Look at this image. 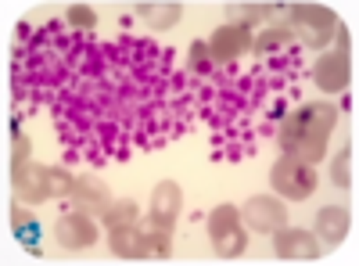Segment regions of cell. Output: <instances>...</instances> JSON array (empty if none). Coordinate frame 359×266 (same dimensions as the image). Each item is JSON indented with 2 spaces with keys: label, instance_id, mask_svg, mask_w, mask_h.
Masks as SVG:
<instances>
[{
  "label": "cell",
  "instance_id": "obj_1",
  "mask_svg": "<svg viewBox=\"0 0 359 266\" xmlns=\"http://www.w3.org/2000/svg\"><path fill=\"white\" fill-rule=\"evenodd\" d=\"M338 123V108L334 105H298L294 112H287L284 119H280V147H284V155L294 159V162H320L323 152H327V137H331Z\"/></svg>",
  "mask_w": 359,
  "mask_h": 266
},
{
  "label": "cell",
  "instance_id": "obj_2",
  "mask_svg": "<svg viewBox=\"0 0 359 266\" xmlns=\"http://www.w3.org/2000/svg\"><path fill=\"white\" fill-rule=\"evenodd\" d=\"M11 184H15L18 201H33V205H40V201H50V198H65V194H72L76 176H72L69 169L22 162V166H11Z\"/></svg>",
  "mask_w": 359,
  "mask_h": 266
},
{
  "label": "cell",
  "instance_id": "obj_3",
  "mask_svg": "<svg viewBox=\"0 0 359 266\" xmlns=\"http://www.w3.org/2000/svg\"><path fill=\"white\" fill-rule=\"evenodd\" d=\"M287 15V33L298 36L306 47H327V40L338 29V15L323 4H291L284 8Z\"/></svg>",
  "mask_w": 359,
  "mask_h": 266
},
{
  "label": "cell",
  "instance_id": "obj_4",
  "mask_svg": "<svg viewBox=\"0 0 359 266\" xmlns=\"http://www.w3.org/2000/svg\"><path fill=\"white\" fill-rule=\"evenodd\" d=\"M208 238H212V248L219 259H237L248 248V234L241 223V209L237 205H216L208 213Z\"/></svg>",
  "mask_w": 359,
  "mask_h": 266
},
{
  "label": "cell",
  "instance_id": "obj_5",
  "mask_svg": "<svg viewBox=\"0 0 359 266\" xmlns=\"http://www.w3.org/2000/svg\"><path fill=\"white\" fill-rule=\"evenodd\" d=\"M269 187H273L280 198L306 201V198L316 191V169L284 155L280 162H273V169H269Z\"/></svg>",
  "mask_w": 359,
  "mask_h": 266
},
{
  "label": "cell",
  "instance_id": "obj_6",
  "mask_svg": "<svg viewBox=\"0 0 359 266\" xmlns=\"http://www.w3.org/2000/svg\"><path fill=\"white\" fill-rule=\"evenodd\" d=\"M334 36H338V47L327 51L313 65V83L320 86L323 94H341L348 86V33L338 25Z\"/></svg>",
  "mask_w": 359,
  "mask_h": 266
},
{
  "label": "cell",
  "instance_id": "obj_7",
  "mask_svg": "<svg viewBox=\"0 0 359 266\" xmlns=\"http://www.w3.org/2000/svg\"><path fill=\"white\" fill-rule=\"evenodd\" d=\"M241 223L255 234H273L287 223V209H284V201L280 198H269V194H255L245 201V209H241Z\"/></svg>",
  "mask_w": 359,
  "mask_h": 266
},
{
  "label": "cell",
  "instance_id": "obj_8",
  "mask_svg": "<svg viewBox=\"0 0 359 266\" xmlns=\"http://www.w3.org/2000/svg\"><path fill=\"white\" fill-rule=\"evenodd\" d=\"M245 51H252V29L248 25H219L212 36H208V54H212L216 65H230L237 62Z\"/></svg>",
  "mask_w": 359,
  "mask_h": 266
},
{
  "label": "cell",
  "instance_id": "obj_9",
  "mask_svg": "<svg viewBox=\"0 0 359 266\" xmlns=\"http://www.w3.org/2000/svg\"><path fill=\"white\" fill-rule=\"evenodd\" d=\"M54 238L62 241V248H69V252L90 248V245L97 241V223H94V216H86V213L57 216L54 220Z\"/></svg>",
  "mask_w": 359,
  "mask_h": 266
},
{
  "label": "cell",
  "instance_id": "obj_10",
  "mask_svg": "<svg viewBox=\"0 0 359 266\" xmlns=\"http://www.w3.org/2000/svg\"><path fill=\"white\" fill-rule=\"evenodd\" d=\"M273 248H277L280 259H302V262H309V259H316L323 252V245L316 241V234L287 227V223L280 230H273Z\"/></svg>",
  "mask_w": 359,
  "mask_h": 266
},
{
  "label": "cell",
  "instance_id": "obj_11",
  "mask_svg": "<svg viewBox=\"0 0 359 266\" xmlns=\"http://www.w3.org/2000/svg\"><path fill=\"white\" fill-rule=\"evenodd\" d=\"M180 205H184V191L176 180H162L151 191V227L158 230H172V223L180 220Z\"/></svg>",
  "mask_w": 359,
  "mask_h": 266
},
{
  "label": "cell",
  "instance_id": "obj_12",
  "mask_svg": "<svg viewBox=\"0 0 359 266\" xmlns=\"http://www.w3.org/2000/svg\"><path fill=\"white\" fill-rule=\"evenodd\" d=\"M69 198L76 201V209L86 213V216H104V209L111 205V194H108V187L97 180V176H76Z\"/></svg>",
  "mask_w": 359,
  "mask_h": 266
},
{
  "label": "cell",
  "instance_id": "obj_13",
  "mask_svg": "<svg viewBox=\"0 0 359 266\" xmlns=\"http://www.w3.org/2000/svg\"><path fill=\"white\" fill-rule=\"evenodd\" d=\"M345 234H348V213L341 205H327V209L316 213V241L320 245L334 248L345 241Z\"/></svg>",
  "mask_w": 359,
  "mask_h": 266
},
{
  "label": "cell",
  "instance_id": "obj_14",
  "mask_svg": "<svg viewBox=\"0 0 359 266\" xmlns=\"http://www.w3.org/2000/svg\"><path fill=\"white\" fill-rule=\"evenodd\" d=\"M108 245H111V252H115L118 259H147V255H151V248H147V234H140L133 223L111 227Z\"/></svg>",
  "mask_w": 359,
  "mask_h": 266
},
{
  "label": "cell",
  "instance_id": "obj_15",
  "mask_svg": "<svg viewBox=\"0 0 359 266\" xmlns=\"http://www.w3.org/2000/svg\"><path fill=\"white\" fill-rule=\"evenodd\" d=\"M147 25H151V33H162V29H172L180 18H184V8H180L176 4V0H165V4H162V0H151V4H137L133 8Z\"/></svg>",
  "mask_w": 359,
  "mask_h": 266
},
{
  "label": "cell",
  "instance_id": "obj_16",
  "mask_svg": "<svg viewBox=\"0 0 359 266\" xmlns=\"http://www.w3.org/2000/svg\"><path fill=\"white\" fill-rule=\"evenodd\" d=\"M11 234H15V241L29 252V255H40L43 248H40V238H43V230H40V223L29 216L22 205H15L11 209Z\"/></svg>",
  "mask_w": 359,
  "mask_h": 266
},
{
  "label": "cell",
  "instance_id": "obj_17",
  "mask_svg": "<svg viewBox=\"0 0 359 266\" xmlns=\"http://www.w3.org/2000/svg\"><path fill=\"white\" fill-rule=\"evenodd\" d=\"M294 36L287 33V25H273V29H266V33H259V40H252V54L255 58H273L277 51L291 47Z\"/></svg>",
  "mask_w": 359,
  "mask_h": 266
},
{
  "label": "cell",
  "instance_id": "obj_18",
  "mask_svg": "<svg viewBox=\"0 0 359 266\" xmlns=\"http://www.w3.org/2000/svg\"><path fill=\"white\" fill-rule=\"evenodd\" d=\"M226 15L233 18V25H252L255 18L284 15V4H226Z\"/></svg>",
  "mask_w": 359,
  "mask_h": 266
},
{
  "label": "cell",
  "instance_id": "obj_19",
  "mask_svg": "<svg viewBox=\"0 0 359 266\" xmlns=\"http://www.w3.org/2000/svg\"><path fill=\"white\" fill-rule=\"evenodd\" d=\"M101 220L108 223V230H111V227H126V223H133V220H137V201H133V198L111 201L108 209H104V216H101Z\"/></svg>",
  "mask_w": 359,
  "mask_h": 266
},
{
  "label": "cell",
  "instance_id": "obj_20",
  "mask_svg": "<svg viewBox=\"0 0 359 266\" xmlns=\"http://www.w3.org/2000/svg\"><path fill=\"white\" fill-rule=\"evenodd\" d=\"M212 54H208V44L205 40H194L191 44V69L198 72V76H212Z\"/></svg>",
  "mask_w": 359,
  "mask_h": 266
},
{
  "label": "cell",
  "instance_id": "obj_21",
  "mask_svg": "<svg viewBox=\"0 0 359 266\" xmlns=\"http://www.w3.org/2000/svg\"><path fill=\"white\" fill-rule=\"evenodd\" d=\"M65 18H69L76 29H83V33H90V29L97 25V11H94V8H86V4H72V8L65 11Z\"/></svg>",
  "mask_w": 359,
  "mask_h": 266
},
{
  "label": "cell",
  "instance_id": "obj_22",
  "mask_svg": "<svg viewBox=\"0 0 359 266\" xmlns=\"http://www.w3.org/2000/svg\"><path fill=\"white\" fill-rule=\"evenodd\" d=\"M147 248H151V255L165 259V255H169V248H172V241H169V230H158V227L147 230Z\"/></svg>",
  "mask_w": 359,
  "mask_h": 266
},
{
  "label": "cell",
  "instance_id": "obj_23",
  "mask_svg": "<svg viewBox=\"0 0 359 266\" xmlns=\"http://www.w3.org/2000/svg\"><path fill=\"white\" fill-rule=\"evenodd\" d=\"M348 159H352V147L345 144L338 152V159H334V166H331V176H334L338 187H348Z\"/></svg>",
  "mask_w": 359,
  "mask_h": 266
},
{
  "label": "cell",
  "instance_id": "obj_24",
  "mask_svg": "<svg viewBox=\"0 0 359 266\" xmlns=\"http://www.w3.org/2000/svg\"><path fill=\"white\" fill-rule=\"evenodd\" d=\"M101 72H104V58H101V51H97V44H94V47H86L83 76H90V79H101Z\"/></svg>",
  "mask_w": 359,
  "mask_h": 266
},
{
  "label": "cell",
  "instance_id": "obj_25",
  "mask_svg": "<svg viewBox=\"0 0 359 266\" xmlns=\"http://www.w3.org/2000/svg\"><path fill=\"white\" fill-rule=\"evenodd\" d=\"M97 133H101V147H104V152H115L118 126H115V123H97Z\"/></svg>",
  "mask_w": 359,
  "mask_h": 266
},
{
  "label": "cell",
  "instance_id": "obj_26",
  "mask_svg": "<svg viewBox=\"0 0 359 266\" xmlns=\"http://www.w3.org/2000/svg\"><path fill=\"white\" fill-rule=\"evenodd\" d=\"M29 162V140L25 137H15V152H11V166H22Z\"/></svg>",
  "mask_w": 359,
  "mask_h": 266
},
{
  "label": "cell",
  "instance_id": "obj_27",
  "mask_svg": "<svg viewBox=\"0 0 359 266\" xmlns=\"http://www.w3.org/2000/svg\"><path fill=\"white\" fill-rule=\"evenodd\" d=\"M57 137H62V144H69V147L79 144V133H76L72 126H65V123H57Z\"/></svg>",
  "mask_w": 359,
  "mask_h": 266
},
{
  "label": "cell",
  "instance_id": "obj_28",
  "mask_svg": "<svg viewBox=\"0 0 359 266\" xmlns=\"http://www.w3.org/2000/svg\"><path fill=\"white\" fill-rule=\"evenodd\" d=\"M287 105H291V101H284V98L273 101V108H269V119H284V115H287Z\"/></svg>",
  "mask_w": 359,
  "mask_h": 266
},
{
  "label": "cell",
  "instance_id": "obj_29",
  "mask_svg": "<svg viewBox=\"0 0 359 266\" xmlns=\"http://www.w3.org/2000/svg\"><path fill=\"white\" fill-rule=\"evenodd\" d=\"M241 155H245V147H237V144H230V147H226V159H233V162H237Z\"/></svg>",
  "mask_w": 359,
  "mask_h": 266
},
{
  "label": "cell",
  "instance_id": "obj_30",
  "mask_svg": "<svg viewBox=\"0 0 359 266\" xmlns=\"http://www.w3.org/2000/svg\"><path fill=\"white\" fill-rule=\"evenodd\" d=\"M29 36H33V25L22 22V25H18V40H29Z\"/></svg>",
  "mask_w": 359,
  "mask_h": 266
}]
</instances>
